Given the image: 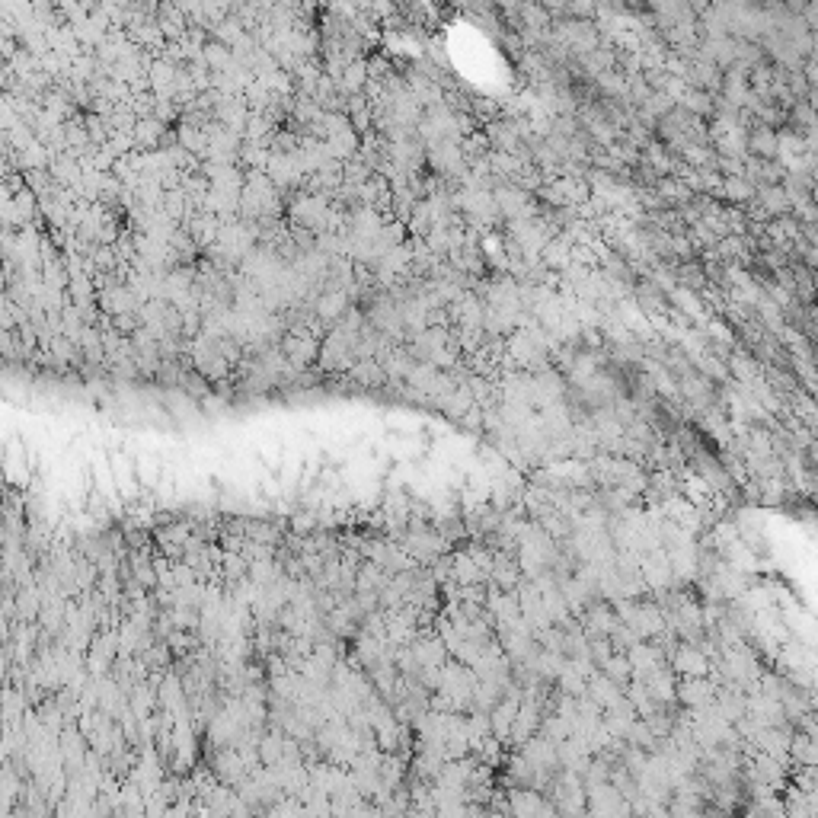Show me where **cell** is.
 I'll use <instances>...</instances> for the list:
<instances>
[]
</instances>
